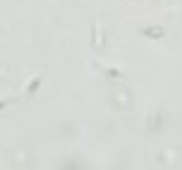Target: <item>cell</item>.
Returning a JSON list of instances; mask_svg holds the SVG:
<instances>
[{"mask_svg": "<svg viewBox=\"0 0 182 170\" xmlns=\"http://www.w3.org/2000/svg\"><path fill=\"white\" fill-rule=\"evenodd\" d=\"M146 36H163V29H146Z\"/></svg>", "mask_w": 182, "mask_h": 170, "instance_id": "cell-1", "label": "cell"}]
</instances>
